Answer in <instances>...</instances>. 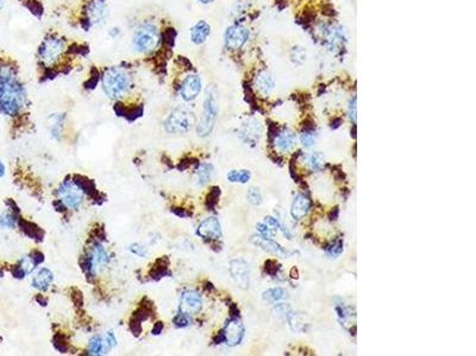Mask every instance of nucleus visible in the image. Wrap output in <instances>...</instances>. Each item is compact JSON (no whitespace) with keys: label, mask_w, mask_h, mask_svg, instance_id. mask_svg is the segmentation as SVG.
<instances>
[{"label":"nucleus","mask_w":476,"mask_h":356,"mask_svg":"<svg viewBox=\"0 0 476 356\" xmlns=\"http://www.w3.org/2000/svg\"><path fill=\"white\" fill-rule=\"evenodd\" d=\"M131 27L130 46L139 62L157 76H168L179 33L172 19L159 11H150L136 17Z\"/></svg>","instance_id":"nucleus-1"},{"label":"nucleus","mask_w":476,"mask_h":356,"mask_svg":"<svg viewBox=\"0 0 476 356\" xmlns=\"http://www.w3.org/2000/svg\"><path fill=\"white\" fill-rule=\"evenodd\" d=\"M90 48L57 29L44 33L36 50V67L41 81H49L67 75L80 66Z\"/></svg>","instance_id":"nucleus-2"},{"label":"nucleus","mask_w":476,"mask_h":356,"mask_svg":"<svg viewBox=\"0 0 476 356\" xmlns=\"http://www.w3.org/2000/svg\"><path fill=\"white\" fill-rule=\"evenodd\" d=\"M97 82L109 100L115 101V109L118 115L129 116L126 102L138 97L137 93L135 67L131 63H117L102 66L97 73Z\"/></svg>","instance_id":"nucleus-3"},{"label":"nucleus","mask_w":476,"mask_h":356,"mask_svg":"<svg viewBox=\"0 0 476 356\" xmlns=\"http://www.w3.org/2000/svg\"><path fill=\"white\" fill-rule=\"evenodd\" d=\"M27 106L26 89L15 58L0 54V111L8 116H17Z\"/></svg>","instance_id":"nucleus-4"},{"label":"nucleus","mask_w":476,"mask_h":356,"mask_svg":"<svg viewBox=\"0 0 476 356\" xmlns=\"http://www.w3.org/2000/svg\"><path fill=\"white\" fill-rule=\"evenodd\" d=\"M168 74L176 95L185 102H191L199 97L203 81L194 64L182 55H176L170 61Z\"/></svg>","instance_id":"nucleus-5"},{"label":"nucleus","mask_w":476,"mask_h":356,"mask_svg":"<svg viewBox=\"0 0 476 356\" xmlns=\"http://www.w3.org/2000/svg\"><path fill=\"white\" fill-rule=\"evenodd\" d=\"M109 15L107 0H79L71 10L69 22L82 31L102 25Z\"/></svg>","instance_id":"nucleus-6"},{"label":"nucleus","mask_w":476,"mask_h":356,"mask_svg":"<svg viewBox=\"0 0 476 356\" xmlns=\"http://www.w3.org/2000/svg\"><path fill=\"white\" fill-rule=\"evenodd\" d=\"M218 114V105L217 99H215L214 93L208 91L206 98L204 101V108H203V115H201L199 124L197 126V132L200 137H206L212 132L214 127L215 119H217Z\"/></svg>","instance_id":"nucleus-7"},{"label":"nucleus","mask_w":476,"mask_h":356,"mask_svg":"<svg viewBox=\"0 0 476 356\" xmlns=\"http://www.w3.org/2000/svg\"><path fill=\"white\" fill-rule=\"evenodd\" d=\"M193 125L192 113L185 108H174L164 120V128L172 135H182L190 131Z\"/></svg>","instance_id":"nucleus-8"},{"label":"nucleus","mask_w":476,"mask_h":356,"mask_svg":"<svg viewBox=\"0 0 476 356\" xmlns=\"http://www.w3.org/2000/svg\"><path fill=\"white\" fill-rule=\"evenodd\" d=\"M109 262V255L101 242H94L90 251L84 258L82 267L88 276H95L99 270Z\"/></svg>","instance_id":"nucleus-9"},{"label":"nucleus","mask_w":476,"mask_h":356,"mask_svg":"<svg viewBox=\"0 0 476 356\" xmlns=\"http://www.w3.org/2000/svg\"><path fill=\"white\" fill-rule=\"evenodd\" d=\"M249 30L241 24H232L224 32V47L230 53H236L245 46L249 39Z\"/></svg>","instance_id":"nucleus-10"},{"label":"nucleus","mask_w":476,"mask_h":356,"mask_svg":"<svg viewBox=\"0 0 476 356\" xmlns=\"http://www.w3.org/2000/svg\"><path fill=\"white\" fill-rule=\"evenodd\" d=\"M61 201L70 209H78L84 201V190L74 181H67L59 189Z\"/></svg>","instance_id":"nucleus-11"},{"label":"nucleus","mask_w":476,"mask_h":356,"mask_svg":"<svg viewBox=\"0 0 476 356\" xmlns=\"http://www.w3.org/2000/svg\"><path fill=\"white\" fill-rule=\"evenodd\" d=\"M201 307H203V298H201V294L198 291H184L180 297L179 313L187 315V316H193V315L200 313Z\"/></svg>","instance_id":"nucleus-12"},{"label":"nucleus","mask_w":476,"mask_h":356,"mask_svg":"<svg viewBox=\"0 0 476 356\" xmlns=\"http://www.w3.org/2000/svg\"><path fill=\"white\" fill-rule=\"evenodd\" d=\"M244 325L238 318H231L225 324L224 330L222 331L223 336H224V342L230 347H235V345L239 344L244 337Z\"/></svg>","instance_id":"nucleus-13"},{"label":"nucleus","mask_w":476,"mask_h":356,"mask_svg":"<svg viewBox=\"0 0 476 356\" xmlns=\"http://www.w3.org/2000/svg\"><path fill=\"white\" fill-rule=\"evenodd\" d=\"M230 273L236 284L241 289H248L250 285V267L243 259H235L230 262Z\"/></svg>","instance_id":"nucleus-14"},{"label":"nucleus","mask_w":476,"mask_h":356,"mask_svg":"<svg viewBox=\"0 0 476 356\" xmlns=\"http://www.w3.org/2000/svg\"><path fill=\"white\" fill-rule=\"evenodd\" d=\"M197 234L207 240H215L222 236V227L218 218L214 216L205 218L197 228Z\"/></svg>","instance_id":"nucleus-15"},{"label":"nucleus","mask_w":476,"mask_h":356,"mask_svg":"<svg viewBox=\"0 0 476 356\" xmlns=\"http://www.w3.org/2000/svg\"><path fill=\"white\" fill-rule=\"evenodd\" d=\"M44 259V256L42 253L40 252H35L32 255H26L20 260V262L18 263V266L16 267L15 270V276L18 277V278H23L24 276L29 275L31 273L35 267L39 265L40 262H42Z\"/></svg>","instance_id":"nucleus-16"},{"label":"nucleus","mask_w":476,"mask_h":356,"mask_svg":"<svg viewBox=\"0 0 476 356\" xmlns=\"http://www.w3.org/2000/svg\"><path fill=\"white\" fill-rule=\"evenodd\" d=\"M211 35V25L206 20L199 19L190 30L191 42L195 46H201Z\"/></svg>","instance_id":"nucleus-17"},{"label":"nucleus","mask_w":476,"mask_h":356,"mask_svg":"<svg viewBox=\"0 0 476 356\" xmlns=\"http://www.w3.org/2000/svg\"><path fill=\"white\" fill-rule=\"evenodd\" d=\"M310 209H311V200H310V198L304 194L297 195L296 198H294V201H293L292 209H290L292 216L296 218V220H301V218L305 217L307 214H309Z\"/></svg>","instance_id":"nucleus-18"},{"label":"nucleus","mask_w":476,"mask_h":356,"mask_svg":"<svg viewBox=\"0 0 476 356\" xmlns=\"http://www.w3.org/2000/svg\"><path fill=\"white\" fill-rule=\"evenodd\" d=\"M255 245L260 246V247L265 249V251L275 253L277 255H282V256H288L294 254V252H288L287 249L281 247L279 244H276L275 241L272 240V238H263V236H255L254 239L251 240Z\"/></svg>","instance_id":"nucleus-19"},{"label":"nucleus","mask_w":476,"mask_h":356,"mask_svg":"<svg viewBox=\"0 0 476 356\" xmlns=\"http://www.w3.org/2000/svg\"><path fill=\"white\" fill-rule=\"evenodd\" d=\"M296 143V135L290 129H285L281 133H277L275 137V146L281 152H287L294 146Z\"/></svg>","instance_id":"nucleus-20"},{"label":"nucleus","mask_w":476,"mask_h":356,"mask_svg":"<svg viewBox=\"0 0 476 356\" xmlns=\"http://www.w3.org/2000/svg\"><path fill=\"white\" fill-rule=\"evenodd\" d=\"M255 85L260 93L267 95L273 91L274 87H275V83H274V78L272 75H270L268 71L262 70L260 71L255 78Z\"/></svg>","instance_id":"nucleus-21"},{"label":"nucleus","mask_w":476,"mask_h":356,"mask_svg":"<svg viewBox=\"0 0 476 356\" xmlns=\"http://www.w3.org/2000/svg\"><path fill=\"white\" fill-rule=\"evenodd\" d=\"M64 120H66V114L64 113H55V114H51L48 118V127H49L51 136L55 139H60L61 135H62Z\"/></svg>","instance_id":"nucleus-22"},{"label":"nucleus","mask_w":476,"mask_h":356,"mask_svg":"<svg viewBox=\"0 0 476 356\" xmlns=\"http://www.w3.org/2000/svg\"><path fill=\"white\" fill-rule=\"evenodd\" d=\"M54 282V273L49 269H41L32 279V286L37 290L44 291Z\"/></svg>","instance_id":"nucleus-23"},{"label":"nucleus","mask_w":476,"mask_h":356,"mask_svg":"<svg viewBox=\"0 0 476 356\" xmlns=\"http://www.w3.org/2000/svg\"><path fill=\"white\" fill-rule=\"evenodd\" d=\"M108 349L109 347L105 340V337L99 336V335L92 337L90 343H88V351H90L91 355L105 354Z\"/></svg>","instance_id":"nucleus-24"},{"label":"nucleus","mask_w":476,"mask_h":356,"mask_svg":"<svg viewBox=\"0 0 476 356\" xmlns=\"http://www.w3.org/2000/svg\"><path fill=\"white\" fill-rule=\"evenodd\" d=\"M287 320H288L290 327L294 331H305L307 329V325H309V322L306 321V317L303 314H296V313H289L288 316H287Z\"/></svg>","instance_id":"nucleus-25"},{"label":"nucleus","mask_w":476,"mask_h":356,"mask_svg":"<svg viewBox=\"0 0 476 356\" xmlns=\"http://www.w3.org/2000/svg\"><path fill=\"white\" fill-rule=\"evenodd\" d=\"M212 174H213V165L210 163H204L197 169V178H198V183L200 186H205L210 182V180L212 178Z\"/></svg>","instance_id":"nucleus-26"},{"label":"nucleus","mask_w":476,"mask_h":356,"mask_svg":"<svg viewBox=\"0 0 476 356\" xmlns=\"http://www.w3.org/2000/svg\"><path fill=\"white\" fill-rule=\"evenodd\" d=\"M287 297H288V291L282 289V287H273V289H269L266 292H263V299L273 303L286 299Z\"/></svg>","instance_id":"nucleus-27"},{"label":"nucleus","mask_w":476,"mask_h":356,"mask_svg":"<svg viewBox=\"0 0 476 356\" xmlns=\"http://www.w3.org/2000/svg\"><path fill=\"white\" fill-rule=\"evenodd\" d=\"M251 177L249 170H232L228 173V180L232 183H248Z\"/></svg>","instance_id":"nucleus-28"},{"label":"nucleus","mask_w":476,"mask_h":356,"mask_svg":"<svg viewBox=\"0 0 476 356\" xmlns=\"http://www.w3.org/2000/svg\"><path fill=\"white\" fill-rule=\"evenodd\" d=\"M336 311H337L338 317H340L342 324H344V325L349 323V322H351L352 316H355V315L352 314L351 307L344 305V304H338V305L336 306Z\"/></svg>","instance_id":"nucleus-29"},{"label":"nucleus","mask_w":476,"mask_h":356,"mask_svg":"<svg viewBox=\"0 0 476 356\" xmlns=\"http://www.w3.org/2000/svg\"><path fill=\"white\" fill-rule=\"evenodd\" d=\"M316 139H317V133L313 128H307L301 133L300 136V142L305 147H311L316 144Z\"/></svg>","instance_id":"nucleus-30"},{"label":"nucleus","mask_w":476,"mask_h":356,"mask_svg":"<svg viewBox=\"0 0 476 356\" xmlns=\"http://www.w3.org/2000/svg\"><path fill=\"white\" fill-rule=\"evenodd\" d=\"M326 252L331 258H336V256H338L342 252H343V241H342L341 239L334 241L330 246H328Z\"/></svg>","instance_id":"nucleus-31"},{"label":"nucleus","mask_w":476,"mask_h":356,"mask_svg":"<svg viewBox=\"0 0 476 356\" xmlns=\"http://www.w3.org/2000/svg\"><path fill=\"white\" fill-rule=\"evenodd\" d=\"M248 201L251 204L259 205L262 202V195L258 188H250L248 191Z\"/></svg>","instance_id":"nucleus-32"},{"label":"nucleus","mask_w":476,"mask_h":356,"mask_svg":"<svg viewBox=\"0 0 476 356\" xmlns=\"http://www.w3.org/2000/svg\"><path fill=\"white\" fill-rule=\"evenodd\" d=\"M324 164V155L323 153H314L310 158V165L313 170H320Z\"/></svg>","instance_id":"nucleus-33"},{"label":"nucleus","mask_w":476,"mask_h":356,"mask_svg":"<svg viewBox=\"0 0 476 356\" xmlns=\"http://www.w3.org/2000/svg\"><path fill=\"white\" fill-rule=\"evenodd\" d=\"M174 324H175V327L177 328L187 327V325L191 324V316H187V315L179 313L177 314V316L175 317V320H174Z\"/></svg>","instance_id":"nucleus-34"},{"label":"nucleus","mask_w":476,"mask_h":356,"mask_svg":"<svg viewBox=\"0 0 476 356\" xmlns=\"http://www.w3.org/2000/svg\"><path fill=\"white\" fill-rule=\"evenodd\" d=\"M129 251L131 252L132 254H135L137 256H141V258H145L147 253H148V251H147V248L144 247V246H142L139 244L130 245L129 246Z\"/></svg>","instance_id":"nucleus-35"},{"label":"nucleus","mask_w":476,"mask_h":356,"mask_svg":"<svg viewBox=\"0 0 476 356\" xmlns=\"http://www.w3.org/2000/svg\"><path fill=\"white\" fill-rule=\"evenodd\" d=\"M0 225H2L3 227L12 228V227H15L16 220H15V217H13V215L5 213L0 216Z\"/></svg>","instance_id":"nucleus-36"},{"label":"nucleus","mask_w":476,"mask_h":356,"mask_svg":"<svg viewBox=\"0 0 476 356\" xmlns=\"http://www.w3.org/2000/svg\"><path fill=\"white\" fill-rule=\"evenodd\" d=\"M280 270V265H277L275 261L273 260H269V261L266 262V272L270 276H275L277 271Z\"/></svg>","instance_id":"nucleus-37"},{"label":"nucleus","mask_w":476,"mask_h":356,"mask_svg":"<svg viewBox=\"0 0 476 356\" xmlns=\"http://www.w3.org/2000/svg\"><path fill=\"white\" fill-rule=\"evenodd\" d=\"M104 337H105L106 342H107V344H108L109 349H111V348H114L115 345H116V343H117V341H116V337H115V335H114V333H111V331H108V333L106 334Z\"/></svg>","instance_id":"nucleus-38"},{"label":"nucleus","mask_w":476,"mask_h":356,"mask_svg":"<svg viewBox=\"0 0 476 356\" xmlns=\"http://www.w3.org/2000/svg\"><path fill=\"white\" fill-rule=\"evenodd\" d=\"M349 113H350L352 120L356 121V97H354V99H352L350 102V106H349Z\"/></svg>","instance_id":"nucleus-39"},{"label":"nucleus","mask_w":476,"mask_h":356,"mask_svg":"<svg viewBox=\"0 0 476 356\" xmlns=\"http://www.w3.org/2000/svg\"><path fill=\"white\" fill-rule=\"evenodd\" d=\"M119 33H121V31H119L118 27H114V29H111V31H109V36H111L112 38H117Z\"/></svg>","instance_id":"nucleus-40"},{"label":"nucleus","mask_w":476,"mask_h":356,"mask_svg":"<svg viewBox=\"0 0 476 356\" xmlns=\"http://www.w3.org/2000/svg\"><path fill=\"white\" fill-rule=\"evenodd\" d=\"M338 216V208H335V213H334V210L331 211V214H330V218L331 220H336V217Z\"/></svg>","instance_id":"nucleus-41"},{"label":"nucleus","mask_w":476,"mask_h":356,"mask_svg":"<svg viewBox=\"0 0 476 356\" xmlns=\"http://www.w3.org/2000/svg\"><path fill=\"white\" fill-rule=\"evenodd\" d=\"M198 3H200V4H204V5H208V4H212V3H214L215 0H197Z\"/></svg>","instance_id":"nucleus-42"},{"label":"nucleus","mask_w":476,"mask_h":356,"mask_svg":"<svg viewBox=\"0 0 476 356\" xmlns=\"http://www.w3.org/2000/svg\"><path fill=\"white\" fill-rule=\"evenodd\" d=\"M4 173H5V166H4V164L0 162V177L4 176Z\"/></svg>","instance_id":"nucleus-43"},{"label":"nucleus","mask_w":476,"mask_h":356,"mask_svg":"<svg viewBox=\"0 0 476 356\" xmlns=\"http://www.w3.org/2000/svg\"><path fill=\"white\" fill-rule=\"evenodd\" d=\"M3 9V0H0V10Z\"/></svg>","instance_id":"nucleus-44"}]
</instances>
